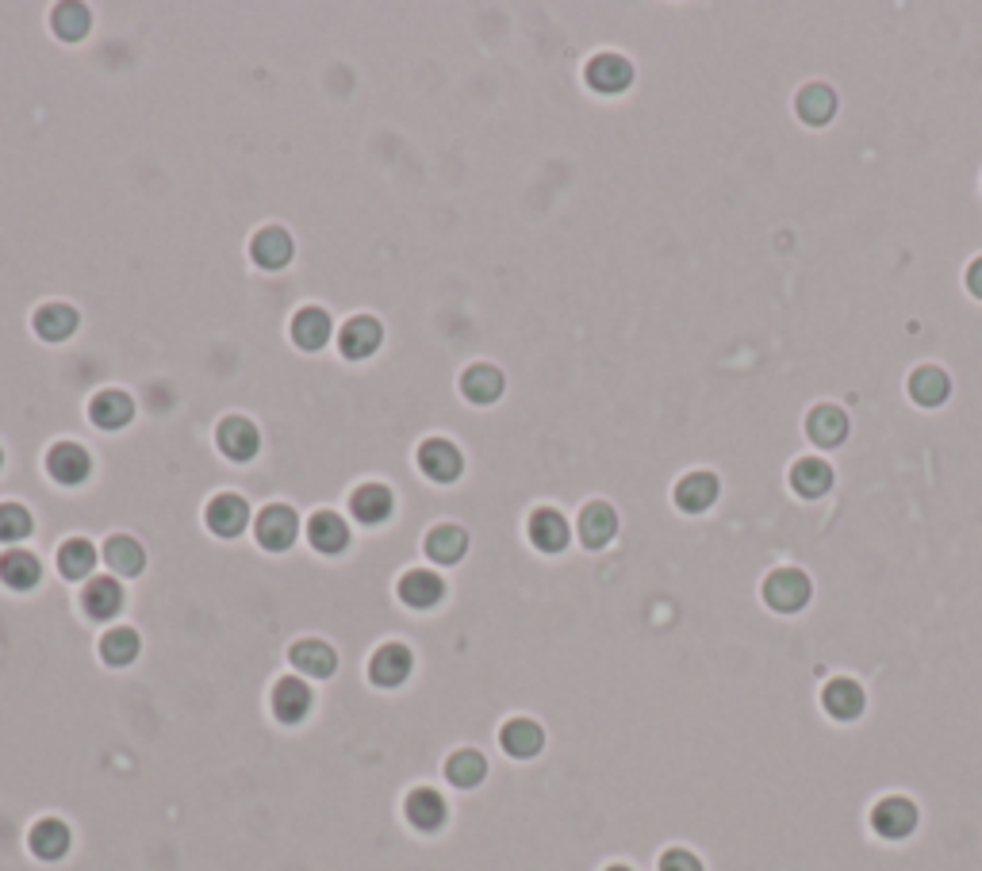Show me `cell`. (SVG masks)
Segmentation results:
<instances>
[{
	"label": "cell",
	"mask_w": 982,
	"mask_h": 871,
	"mask_svg": "<svg viewBox=\"0 0 982 871\" xmlns=\"http://www.w3.org/2000/svg\"><path fill=\"white\" fill-rule=\"evenodd\" d=\"M96 565V550L93 542H85V538H73V542H66L62 550H58V573L66 576V580H85L88 573H93Z\"/></svg>",
	"instance_id": "obj_37"
},
{
	"label": "cell",
	"mask_w": 982,
	"mask_h": 871,
	"mask_svg": "<svg viewBox=\"0 0 982 871\" xmlns=\"http://www.w3.org/2000/svg\"><path fill=\"white\" fill-rule=\"evenodd\" d=\"M791 487L806 499H817L833 487V469H829L821 457H802V461L791 464Z\"/></svg>",
	"instance_id": "obj_25"
},
{
	"label": "cell",
	"mask_w": 982,
	"mask_h": 871,
	"mask_svg": "<svg viewBox=\"0 0 982 871\" xmlns=\"http://www.w3.org/2000/svg\"><path fill=\"white\" fill-rule=\"evenodd\" d=\"M614 530H618V515H614L611 503L595 499V503H588V507L580 510V538H583V545L599 550V545L611 542Z\"/></svg>",
	"instance_id": "obj_23"
},
{
	"label": "cell",
	"mask_w": 982,
	"mask_h": 871,
	"mask_svg": "<svg viewBox=\"0 0 982 871\" xmlns=\"http://www.w3.org/2000/svg\"><path fill=\"white\" fill-rule=\"evenodd\" d=\"M794 111L798 119H806L809 127H826L837 116V93L829 85H806L794 96Z\"/></svg>",
	"instance_id": "obj_26"
},
{
	"label": "cell",
	"mask_w": 982,
	"mask_h": 871,
	"mask_svg": "<svg viewBox=\"0 0 982 871\" xmlns=\"http://www.w3.org/2000/svg\"><path fill=\"white\" fill-rule=\"evenodd\" d=\"M661 871H702V860L687 848H669L661 856Z\"/></svg>",
	"instance_id": "obj_41"
},
{
	"label": "cell",
	"mask_w": 982,
	"mask_h": 871,
	"mask_svg": "<svg viewBox=\"0 0 982 871\" xmlns=\"http://www.w3.org/2000/svg\"><path fill=\"white\" fill-rule=\"evenodd\" d=\"M718 499V476L714 472H687L676 484V503L687 510V515H699L710 503Z\"/></svg>",
	"instance_id": "obj_27"
},
{
	"label": "cell",
	"mask_w": 982,
	"mask_h": 871,
	"mask_svg": "<svg viewBox=\"0 0 982 871\" xmlns=\"http://www.w3.org/2000/svg\"><path fill=\"white\" fill-rule=\"evenodd\" d=\"M327 338H331V315L322 311V307H304V311H296V319H292V342H296L299 350H322Z\"/></svg>",
	"instance_id": "obj_28"
},
{
	"label": "cell",
	"mask_w": 982,
	"mask_h": 871,
	"mask_svg": "<svg viewBox=\"0 0 982 871\" xmlns=\"http://www.w3.org/2000/svg\"><path fill=\"white\" fill-rule=\"evenodd\" d=\"M418 469L438 484H449V480L461 476V449L446 438H426L418 446Z\"/></svg>",
	"instance_id": "obj_6"
},
{
	"label": "cell",
	"mask_w": 982,
	"mask_h": 871,
	"mask_svg": "<svg viewBox=\"0 0 982 871\" xmlns=\"http://www.w3.org/2000/svg\"><path fill=\"white\" fill-rule=\"evenodd\" d=\"M606 871H634V868H626V863H611Z\"/></svg>",
	"instance_id": "obj_43"
},
{
	"label": "cell",
	"mask_w": 982,
	"mask_h": 871,
	"mask_svg": "<svg viewBox=\"0 0 982 871\" xmlns=\"http://www.w3.org/2000/svg\"><path fill=\"white\" fill-rule=\"evenodd\" d=\"M47 469L58 484H81L93 472V461H88V449L78 446V442H58L47 454Z\"/></svg>",
	"instance_id": "obj_11"
},
{
	"label": "cell",
	"mask_w": 982,
	"mask_h": 871,
	"mask_svg": "<svg viewBox=\"0 0 982 871\" xmlns=\"http://www.w3.org/2000/svg\"><path fill=\"white\" fill-rule=\"evenodd\" d=\"M461 392L472 403H496L504 396V373L496 365H469L461 377Z\"/></svg>",
	"instance_id": "obj_29"
},
{
	"label": "cell",
	"mask_w": 982,
	"mask_h": 871,
	"mask_svg": "<svg viewBox=\"0 0 982 871\" xmlns=\"http://www.w3.org/2000/svg\"><path fill=\"white\" fill-rule=\"evenodd\" d=\"M951 392V380L944 369H936V365H921V369H913L910 377V396L913 403H921V408H940L944 400H948Z\"/></svg>",
	"instance_id": "obj_32"
},
{
	"label": "cell",
	"mask_w": 982,
	"mask_h": 871,
	"mask_svg": "<svg viewBox=\"0 0 982 871\" xmlns=\"http://www.w3.org/2000/svg\"><path fill=\"white\" fill-rule=\"evenodd\" d=\"M809 576L798 573V568H776V573L764 580V603L779 614H794L809 603Z\"/></svg>",
	"instance_id": "obj_1"
},
{
	"label": "cell",
	"mask_w": 982,
	"mask_h": 871,
	"mask_svg": "<svg viewBox=\"0 0 982 871\" xmlns=\"http://www.w3.org/2000/svg\"><path fill=\"white\" fill-rule=\"evenodd\" d=\"M967 289H971V296L982 299V258H974L971 266H967Z\"/></svg>",
	"instance_id": "obj_42"
},
{
	"label": "cell",
	"mask_w": 982,
	"mask_h": 871,
	"mask_svg": "<svg viewBox=\"0 0 982 871\" xmlns=\"http://www.w3.org/2000/svg\"><path fill=\"white\" fill-rule=\"evenodd\" d=\"M530 542L537 545L542 553H560L568 545V522L560 510L542 507L530 515Z\"/></svg>",
	"instance_id": "obj_21"
},
{
	"label": "cell",
	"mask_w": 982,
	"mask_h": 871,
	"mask_svg": "<svg viewBox=\"0 0 982 871\" xmlns=\"http://www.w3.org/2000/svg\"><path fill=\"white\" fill-rule=\"evenodd\" d=\"M403 814H407V822L415 825V829L434 833V829L446 825L449 807H446V799L434 791V787H415V791L407 795V802H403Z\"/></svg>",
	"instance_id": "obj_10"
},
{
	"label": "cell",
	"mask_w": 982,
	"mask_h": 871,
	"mask_svg": "<svg viewBox=\"0 0 982 871\" xmlns=\"http://www.w3.org/2000/svg\"><path fill=\"white\" fill-rule=\"evenodd\" d=\"M634 81V66L622 55H599L588 62V85L595 93H622Z\"/></svg>",
	"instance_id": "obj_17"
},
{
	"label": "cell",
	"mask_w": 982,
	"mask_h": 871,
	"mask_svg": "<svg viewBox=\"0 0 982 871\" xmlns=\"http://www.w3.org/2000/svg\"><path fill=\"white\" fill-rule=\"evenodd\" d=\"M426 553H430V561H438V565H457V561L469 553V534H464L461 527H453V522H441V527H434L430 534H426Z\"/></svg>",
	"instance_id": "obj_31"
},
{
	"label": "cell",
	"mask_w": 982,
	"mask_h": 871,
	"mask_svg": "<svg viewBox=\"0 0 982 871\" xmlns=\"http://www.w3.org/2000/svg\"><path fill=\"white\" fill-rule=\"evenodd\" d=\"M411 668H415V657H411L407 645L388 642V645H380V649L372 652L369 680L377 683V687H400V683L411 675Z\"/></svg>",
	"instance_id": "obj_3"
},
{
	"label": "cell",
	"mask_w": 982,
	"mask_h": 871,
	"mask_svg": "<svg viewBox=\"0 0 982 871\" xmlns=\"http://www.w3.org/2000/svg\"><path fill=\"white\" fill-rule=\"evenodd\" d=\"M104 561H108L111 573H119V576H139V573H142V565H146V553H142V545L134 542V538L116 534V538H108V545H104Z\"/></svg>",
	"instance_id": "obj_34"
},
{
	"label": "cell",
	"mask_w": 982,
	"mask_h": 871,
	"mask_svg": "<svg viewBox=\"0 0 982 871\" xmlns=\"http://www.w3.org/2000/svg\"><path fill=\"white\" fill-rule=\"evenodd\" d=\"M88 419H93L100 431H119V426H127L134 419L131 396L116 392V388H108V392H96L93 403H88Z\"/></svg>",
	"instance_id": "obj_19"
},
{
	"label": "cell",
	"mask_w": 982,
	"mask_h": 871,
	"mask_svg": "<svg viewBox=\"0 0 982 871\" xmlns=\"http://www.w3.org/2000/svg\"><path fill=\"white\" fill-rule=\"evenodd\" d=\"M50 24H55V32L62 35V39L78 43V39H85L88 35V24H93V20H88L85 4H58L55 16H50Z\"/></svg>",
	"instance_id": "obj_39"
},
{
	"label": "cell",
	"mask_w": 982,
	"mask_h": 871,
	"mask_svg": "<svg viewBox=\"0 0 982 871\" xmlns=\"http://www.w3.org/2000/svg\"><path fill=\"white\" fill-rule=\"evenodd\" d=\"M0 461H4V457H0Z\"/></svg>",
	"instance_id": "obj_44"
},
{
	"label": "cell",
	"mask_w": 982,
	"mask_h": 871,
	"mask_svg": "<svg viewBox=\"0 0 982 871\" xmlns=\"http://www.w3.org/2000/svg\"><path fill=\"white\" fill-rule=\"evenodd\" d=\"M400 599L407 607H415V611H430V607L441 603V596H446V580H441L438 573H430V568H411V573H403L400 580Z\"/></svg>",
	"instance_id": "obj_8"
},
{
	"label": "cell",
	"mask_w": 982,
	"mask_h": 871,
	"mask_svg": "<svg viewBox=\"0 0 982 871\" xmlns=\"http://www.w3.org/2000/svg\"><path fill=\"white\" fill-rule=\"evenodd\" d=\"M806 434H809V442L821 449L841 446V442L849 438V415H844L841 408H833V403H817V408L806 415Z\"/></svg>",
	"instance_id": "obj_9"
},
{
	"label": "cell",
	"mask_w": 982,
	"mask_h": 871,
	"mask_svg": "<svg viewBox=\"0 0 982 871\" xmlns=\"http://www.w3.org/2000/svg\"><path fill=\"white\" fill-rule=\"evenodd\" d=\"M350 510H354L357 522L377 527V522H384V518L392 515V492H388L384 484H362L354 495H350Z\"/></svg>",
	"instance_id": "obj_30"
},
{
	"label": "cell",
	"mask_w": 982,
	"mask_h": 871,
	"mask_svg": "<svg viewBox=\"0 0 982 871\" xmlns=\"http://www.w3.org/2000/svg\"><path fill=\"white\" fill-rule=\"evenodd\" d=\"M499 745H504V753L519 756V761H530V756L542 753L545 730L534 722V718H511V722L499 730Z\"/></svg>",
	"instance_id": "obj_16"
},
{
	"label": "cell",
	"mask_w": 982,
	"mask_h": 871,
	"mask_svg": "<svg viewBox=\"0 0 982 871\" xmlns=\"http://www.w3.org/2000/svg\"><path fill=\"white\" fill-rule=\"evenodd\" d=\"M872 829L887 840H902L918 829V807L902 795H887L872 807Z\"/></svg>",
	"instance_id": "obj_2"
},
{
	"label": "cell",
	"mask_w": 982,
	"mask_h": 871,
	"mask_svg": "<svg viewBox=\"0 0 982 871\" xmlns=\"http://www.w3.org/2000/svg\"><path fill=\"white\" fill-rule=\"evenodd\" d=\"M380 338H384V330H380V322L372 319V315H354V319L342 327L339 334V350L342 357H369L372 350L380 345Z\"/></svg>",
	"instance_id": "obj_15"
},
{
	"label": "cell",
	"mask_w": 982,
	"mask_h": 871,
	"mask_svg": "<svg viewBox=\"0 0 982 871\" xmlns=\"http://www.w3.org/2000/svg\"><path fill=\"white\" fill-rule=\"evenodd\" d=\"M32 534V515L20 503H0V542H24Z\"/></svg>",
	"instance_id": "obj_40"
},
{
	"label": "cell",
	"mask_w": 982,
	"mask_h": 871,
	"mask_svg": "<svg viewBox=\"0 0 982 871\" xmlns=\"http://www.w3.org/2000/svg\"><path fill=\"white\" fill-rule=\"evenodd\" d=\"M307 710H311V687H307L304 680H296V675H284V680H276L273 687V715L281 718V722L296 726L307 718Z\"/></svg>",
	"instance_id": "obj_12"
},
{
	"label": "cell",
	"mask_w": 982,
	"mask_h": 871,
	"mask_svg": "<svg viewBox=\"0 0 982 871\" xmlns=\"http://www.w3.org/2000/svg\"><path fill=\"white\" fill-rule=\"evenodd\" d=\"M81 607H85V614L96 622L116 619L119 607H123V588H119V580H111V576H93V580L85 584V591H81Z\"/></svg>",
	"instance_id": "obj_13"
},
{
	"label": "cell",
	"mask_w": 982,
	"mask_h": 871,
	"mask_svg": "<svg viewBox=\"0 0 982 871\" xmlns=\"http://www.w3.org/2000/svg\"><path fill=\"white\" fill-rule=\"evenodd\" d=\"M484 776H487V761H484V753H476V749H461V753H453L446 761V779L453 787H464V791H469V787L484 784Z\"/></svg>",
	"instance_id": "obj_35"
},
{
	"label": "cell",
	"mask_w": 982,
	"mask_h": 871,
	"mask_svg": "<svg viewBox=\"0 0 982 871\" xmlns=\"http://www.w3.org/2000/svg\"><path fill=\"white\" fill-rule=\"evenodd\" d=\"M73 327H78V311L66 304H47L35 311V330H39V338H47V342H62V338L73 334Z\"/></svg>",
	"instance_id": "obj_36"
},
{
	"label": "cell",
	"mask_w": 982,
	"mask_h": 871,
	"mask_svg": "<svg viewBox=\"0 0 982 871\" xmlns=\"http://www.w3.org/2000/svg\"><path fill=\"white\" fill-rule=\"evenodd\" d=\"M100 657L108 660V664H116V668L131 664V660L139 657V634L127 629V626L108 629V634L100 637Z\"/></svg>",
	"instance_id": "obj_38"
},
{
	"label": "cell",
	"mask_w": 982,
	"mask_h": 871,
	"mask_svg": "<svg viewBox=\"0 0 982 871\" xmlns=\"http://www.w3.org/2000/svg\"><path fill=\"white\" fill-rule=\"evenodd\" d=\"M250 254L261 269H281L292 261V238L281 227H261L250 243Z\"/></svg>",
	"instance_id": "obj_33"
},
{
	"label": "cell",
	"mask_w": 982,
	"mask_h": 871,
	"mask_svg": "<svg viewBox=\"0 0 982 871\" xmlns=\"http://www.w3.org/2000/svg\"><path fill=\"white\" fill-rule=\"evenodd\" d=\"M864 687H860L856 680H849V675H837V680H829L826 687H821V707L829 710V715L837 718V722H852V718L864 715Z\"/></svg>",
	"instance_id": "obj_7"
},
{
	"label": "cell",
	"mask_w": 982,
	"mask_h": 871,
	"mask_svg": "<svg viewBox=\"0 0 982 871\" xmlns=\"http://www.w3.org/2000/svg\"><path fill=\"white\" fill-rule=\"evenodd\" d=\"M215 438H220V449L230 457V461H250V457L258 454V446H261L258 426H253L250 419H242V415L223 419Z\"/></svg>",
	"instance_id": "obj_14"
},
{
	"label": "cell",
	"mask_w": 982,
	"mask_h": 871,
	"mask_svg": "<svg viewBox=\"0 0 982 871\" xmlns=\"http://www.w3.org/2000/svg\"><path fill=\"white\" fill-rule=\"evenodd\" d=\"M39 576H43V565H39V557H35V553H27V550H4L0 553V580L9 584V588H16V591H32L35 584H39Z\"/></svg>",
	"instance_id": "obj_22"
},
{
	"label": "cell",
	"mask_w": 982,
	"mask_h": 871,
	"mask_svg": "<svg viewBox=\"0 0 982 871\" xmlns=\"http://www.w3.org/2000/svg\"><path fill=\"white\" fill-rule=\"evenodd\" d=\"M204 518H208V527H212V534L235 538V534H242L246 522H250V507H246L242 495L223 492V495H215V499L208 503Z\"/></svg>",
	"instance_id": "obj_5"
},
{
	"label": "cell",
	"mask_w": 982,
	"mask_h": 871,
	"mask_svg": "<svg viewBox=\"0 0 982 871\" xmlns=\"http://www.w3.org/2000/svg\"><path fill=\"white\" fill-rule=\"evenodd\" d=\"M288 660H292V668H299L304 675H315V680H327V675H334V668H339V657H334L331 645L315 642V637L292 645Z\"/></svg>",
	"instance_id": "obj_20"
},
{
	"label": "cell",
	"mask_w": 982,
	"mask_h": 871,
	"mask_svg": "<svg viewBox=\"0 0 982 871\" xmlns=\"http://www.w3.org/2000/svg\"><path fill=\"white\" fill-rule=\"evenodd\" d=\"M299 534V518L292 507H284V503H273V507H265L258 515V542L265 545V550L281 553L288 550L292 542H296Z\"/></svg>",
	"instance_id": "obj_4"
},
{
	"label": "cell",
	"mask_w": 982,
	"mask_h": 871,
	"mask_svg": "<svg viewBox=\"0 0 982 871\" xmlns=\"http://www.w3.org/2000/svg\"><path fill=\"white\" fill-rule=\"evenodd\" d=\"M32 852L39 860H62L70 852V825L58 822V817H43V822L32 825V837H27Z\"/></svg>",
	"instance_id": "obj_24"
},
{
	"label": "cell",
	"mask_w": 982,
	"mask_h": 871,
	"mask_svg": "<svg viewBox=\"0 0 982 871\" xmlns=\"http://www.w3.org/2000/svg\"><path fill=\"white\" fill-rule=\"evenodd\" d=\"M307 542H311L319 553H342L350 545L346 518L334 515V510H319V515H311V522H307Z\"/></svg>",
	"instance_id": "obj_18"
}]
</instances>
